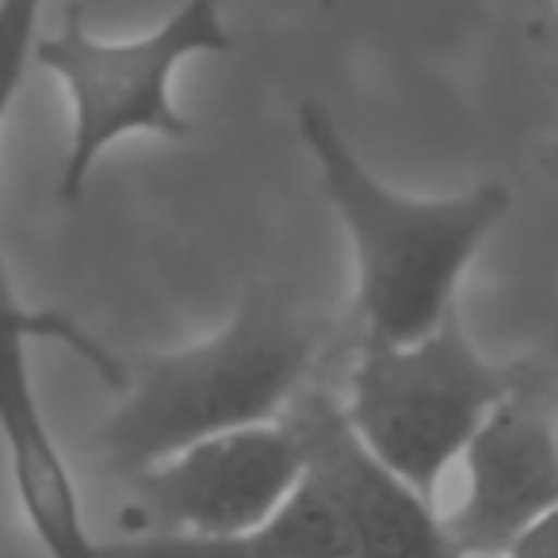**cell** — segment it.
<instances>
[{
  "mask_svg": "<svg viewBox=\"0 0 558 558\" xmlns=\"http://www.w3.org/2000/svg\"><path fill=\"white\" fill-rule=\"evenodd\" d=\"M466 494L448 535L463 558L505 555L517 532L558 505V413L532 379H520L463 451Z\"/></svg>",
  "mask_w": 558,
  "mask_h": 558,
  "instance_id": "7",
  "label": "cell"
},
{
  "mask_svg": "<svg viewBox=\"0 0 558 558\" xmlns=\"http://www.w3.org/2000/svg\"><path fill=\"white\" fill-rule=\"evenodd\" d=\"M303 482V440L288 417L207 436L134 474L142 532L230 535L256 527Z\"/></svg>",
  "mask_w": 558,
  "mask_h": 558,
  "instance_id": "5",
  "label": "cell"
},
{
  "mask_svg": "<svg viewBox=\"0 0 558 558\" xmlns=\"http://www.w3.org/2000/svg\"><path fill=\"white\" fill-rule=\"evenodd\" d=\"M333 4H337V0H322V9H333Z\"/></svg>",
  "mask_w": 558,
  "mask_h": 558,
  "instance_id": "14",
  "label": "cell"
},
{
  "mask_svg": "<svg viewBox=\"0 0 558 558\" xmlns=\"http://www.w3.org/2000/svg\"><path fill=\"white\" fill-rule=\"evenodd\" d=\"M32 341H0V436L20 509L47 558H100V543L88 535L81 497L65 456L39 410L27 364Z\"/></svg>",
  "mask_w": 558,
  "mask_h": 558,
  "instance_id": "8",
  "label": "cell"
},
{
  "mask_svg": "<svg viewBox=\"0 0 558 558\" xmlns=\"http://www.w3.org/2000/svg\"><path fill=\"white\" fill-rule=\"evenodd\" d=\"M283 417L303 440V478L337 512L356 558H463L417 486L372 451L326 390H303Z\"/></svg>",
  "mask_w": 558,
  "mask_h": 558,
  "instance_id": "6",
  "label": "cell"
},
{
  "mask_svg": "<svg viewBox=\"0 0 558 558\" xmlns=\"http://www.w3.org/2000/svg\"><path fill=\"white\" fill-rule=\"evenodd\" d=\"M100 558H356V550L329 501L303 478L268 520L245 532H142L119 543H100Z\"/></svg>",
  "mask_w": 558,
  "mask_h": 558,
  "instance_id": "9",
  "label": "cell"
},
{
  "mask_svg": "<svg viewBox=\"0 0 558 558\" xmlns=\"http://www.w3.org/2000/svg\"><path fill=\"white\" fill-rule=\"evenodd\" d=\"M326 329L276 291H248L207 341L142 360L100 428L104 463L142 474L207 436L288 413L322 356Z\"/></svg>",
  "mask_w": 558,
  "mask_h": 558,
  "instance_id": "2",
  "label": "cell"
},
{
  "mask_svg": "<svg viewBox=\"0 0 558 558\" xmlns=\"http://www.w3.org/2000/svg\"><path fill=\"white\" fill-rule=\"evenodd\" d=\"M43 0H0V123L9 116L27 62L35 58V27H39ZM0 295H12L9 276L0 268Z\"/></svg>",
  "mask_w": 558,
  "mask_h": 558,
  "instance_id": "11",
  "label": "cell"
},
{
  "mask_svg": "<svg viewBox=\"0 0 558 558\" xmlns=\"http://www.w3.org/2000/svg\"><path fill=\"white\" fill-rule=\"evenodd\" d=\"M230 32L218 0H184L157 32L126 43H104L73 4L62 27L35 43V62L54 73L73 104V134L58 195L77 203L104 149L126 134L187 138L192 123L172 104V73L192 54H226Z\"/></svg>",
  "mask_w": 558,
  "mask_h": 558,
  "instance_id": "4",
  "label": "cell"
},
{
  "mask_svg": "<svg viewBox=\"0 0 558 558\" xmlns=\"http://www.w3.org/2000/svg\"><path fill=\"white\" fill-rule=\"evenodd\" d=\"M520 379L524 372L482 356L459 314H448L417 341L360 344L344 413L383 463L436 501L444 471Z\"/></svg>",
  "mask_w": 558,
  "mask_h": 558,
  "instance_id": "3",
  "label": "cell"
},
{
  "mask_svg": "<svg viewBox=\"0 0 558 558\" xmlns=\"http://www.w3.org/2000/svg\"><path fill=\"white\" fill-rule=\"evenodd\" d=\"M12 337H16V341L62 344V349H70L77 360H85L96 379L108 390H116V395H123L126 383H131V372H126L85 326H77V322L58 311H32V306L16 303V295H0V341H12Z\"/></svg>",
  "mask_w": 558,
  "mask_h": 558,
  "instance_id": "10",
  "label": "cell"
},
{
  "mask_svg": "<svg viewBox=\"0 0 558 558\" xmlns=\"http://www.w3.org/2000/svg\"><path fill=\"white\" fill-rule=\"evenodd\" d=\"M505 558H558V505L517 532V539L505 547Z\"/></svg>",
  "mask_w": 558,
  "mask_h": 558,
  "instance_id": "12",
  "label": "cell"
},
{
  "mask_svg": "<svg viewBox=\"0 0 558 558\" xmlns=\"http://www.w3.org/2000/svg\"><path fill=\"white\" fill-rule=\"evenodd\" d=\"M299 134L314 154L356 264V318L364 341H417L456 314L459 279L509 215V187L417 199L383 184L341 134L322 100L299 104Z\"/></svg>",
  "mask_w": 558,
  "mask_h": 558,
  "instance_id": "1",
  "label": "cell"
},
{
  "mask_svg": "<svg viewBox=\"0 0 558 558\" xmlns=\"http://www.w3.org/2000/svg\"><path fill=\"white\" fill-rule=\"evenodd\" d=\"M550 20H555V35H558V0H555V16H550Z\"/></svg>",
  "mask_w": 558,
  "mask_h": 558,
  "instance_id": "13",
  "label": "cell"
}]
</instances>
